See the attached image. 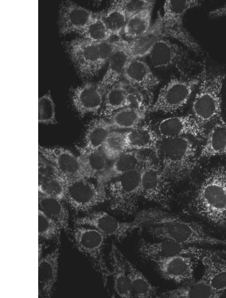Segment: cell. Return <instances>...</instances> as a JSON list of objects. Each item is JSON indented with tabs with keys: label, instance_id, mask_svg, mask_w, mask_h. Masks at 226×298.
<instances>
[{
	"label": "cell",
	"instance_id": "35",
	"mask_svg": "<svg viewBox=\"0 0 226 298\" xmlns=\"http://www.w3.org/2000/svg\"><path fill=\"white\" fill-rule=\"evenodd\" d=\"M112 130L108 119L98 118L93 119L86 130L83 147L89 150L100 149L105 139Z\"/></svg>",
	"mask_w": 226,
	"mask_h": 298
},
{
	"label": "cell",
	"instance_id": "22",
	"mask_svg": "<svg viewBox=\"0 0 226 298\" xmlns=\"http://www.w3.org/2000/svg\"><path fill=\"white\" fill-rule=\"evenodd\" d=\"M144 158L141 151H127L114 160L107 169L96 177L97 183L106 186L113 180L140 168Z\"/></svg>",
	"mask_w": 226,
	"mask_h": 298
},
{
	"label": "cell",
	"instance_id": "31",
	"mask_svg": "<svg viewBox=\"0 0 226 298\" xmlns=\"http://www.w3.org/2000/svg\"><path fill=\"white\" fill-rule=\"evenodd\" d=\"M38 205L39 209L55 221L68 237L71 230L69 214L62 200L39 192Z\"/></svg>",
	"mask_w": 226,
	"mask_h": 298
},
{
	"label": "cell",
	"instance_id": "5",
	"mask_svg": "<svg viewBox=\"0 0 226 298\" xmlns=\"http://www.w3.org/2000/svg\"><path fill=\"white\" fill-rule=\"evenodd\" d=\"M68 237L73 246L88 259L106 286L111 275L104 253L106 236L94 228L76 225Z\"/></svg>",
	"mask_w": 226,
	"mask_h": 298
},
{
	"label": "cell",
	"instance_id": "29",
	"mask_svg": "<svg viewBox=\"0 0 226 298\" xmlns=\"http://www.w3.org/2000/svg\"><path fill=\"white\" fill-rule=\"evenodd\" d=\"M163 35L161 15L158 18L150 29L143 35L130 41L124 40L131 59H140L150 54L152 49Z\"/></svg>",
	"mask_w": 226,
	"mask_h": 298
},
{
	"label": "cell",
	"instance_id": "14",
	"mask_svg": "<svg viewBox=\"0 0 226 298\" xmlns=\"http://www.w3.org/2000/svg\"><path fill=\"white\" fill-rule=\"evenodd\" d=\"M38 150L40 156L57 169L65 181L86 179L79 156H76L70 151L60 146L39 145Z\"/></svg>",
	"mask_w": 226,
	"mask_h": 298
},
{
	"label": "cell",
	"instance_id": "34",
	"mask_svg": "<svg viewBox=\"0 0 226 298\" xmlns=\"http://www.w3.org/2000/svg\"><path fill=\"white\" fill-rule=\"evenodd\" d=\"M78 150L86 179H96L109 166L108 160L101 149L89 150L83 147H78Z\"/></svg>",
	"mask_w": 226,
	"mask_h": 298
},
{
	"label": "cell",
	"instance_id": "45",
	"mask_svg": "<svg viewBox=\"0 0 226 298\" xmlns=\"http://www.w3.org/2000/svg\"><path fill=\"white\" fill-rule=\"evenodd\" d=\"M117 48L116 41L109 40L99 44V60L98 64V71L108 62L111 55Z\"/></svg>",
	"mask_w": 226,
	"mask_h": 298
},
{
	"label": "cell",
	"instance_id": "8",
	"mask_svg": "<svg viewBox=\"0 0 226 298\" xmlns=\"http://www.w3.org/2000/svg\"><path fill=\"white\" fill-rule=\"evenodd\" d=\"M141 176L142 196L164 209L169 208L173 196L172 182L164 175L160 164L145 156Z\"/></svg>",
	"mask_w": 226,
	"mask_h": 298
},
{
	"label": "cell",
	"instance_id": "12",
	"mask_svg": "<svg viewBox=\"0 0 226 298\" xmlns=\"http://www.w3.org/2000/svg\"><path fill=\"white\" fill-rule=\"evenodd\" d=\"M76 226H89L105 236H112L122 241L135 229L142 227L135 220L122 222L103 211L89 212L85 216L74 219Z\"/></svg>",
	"mask_w": 226,
	"mask_h": 298
},
{
	"label": "cell",
	"instance_id": "11",
	"mask_svg": "<svg viewBox=\"0 0 226 298\" xmlns=\"http://www.w3.org/2000/svg\"><path fill=\"white\" fill-rule=\"evenodd\" d=\"M99 44L84 38L65 41L64 48L78 76L88 81L99 72Z\"/></svg>",
	"mask_w": 226,
	"mask_h": 298
},
{
	"label": "cell",
	"instance_id": "32",
	"mask_svg": "<svg viewBox=\"0 0 226 298\" xmlns=\"http://www.w3.org/2000/svg\"><path fill=\"white\" fill-rule=\"evenodd\" d=\"M211 128L206 136L199 156L211 157L226 154V123L220 119Z\"/></svg>",
	"mask_w": 226,
	"mask_h": 298
},
{
	"label": "cell",
	"instance_id": "46",
	"mask_svg": "<svg viewBox=\"0 0 226 298\" xmlns=\"http://www.w3.org/2000/svg\"><path fill=\"white\" fill-rule=\"evenodd\" d=\"M209 16L211 18H216L226 16V4L223 6L210 11Z\"/></svg>",
	"mask_w": 226,
	"mask_h": 298
},
{
	"label": "cell",
	"instance_id": "3",
	"mask_svg": "<svg viewBox=\"0 0 226 298\" xmlns=\"http://www.w3.org/2000/svg\"><path fill=\"white\" fill-rule=\"evenodd\" d=\"M200 74L199 89L192 110L196 120L205 128L208 124L220 118L221 91L225 74L208 70L204 65Z\"/></svg>",
	"mask_w": 226,
	"mask_h": 298
},
{
	"label": "cell",
	"instance_id": "25",
	"mask_svg": "<svg viewBox=\"0 0 226 298\" xmlns=\"http://www.w3.org/2000/svg\"><path fill=\"white\" fill-rule=\"evenodd\" d=\"M123 78L141 92H151L160 82L147 64L140 59H131L124 70Z\"/></svg>",
	"mask_w": 226,
	"mask_h": 298
},
{
	"label": "cell",
	"instance_id": "20",
	"mask_svg": "<svg viewBox=\"0 0 226 298\" xmlns=\"http://www.w3.org/2000/svg\"><path fill=\"white\" fill-rule=\"evenodd\" d=\"M59 246L58 245L38 262V296L50 298L53 293L58 278Z\"/></svg>",
	"mask_w": 226,
	"mask_h": 298
},
{
	"label": "cell",
	"instance_id": "13",
	"mask_svg": "<svg viewBox=\"0 0 226 298\" xmlns=\"http://www.w3.org/2000/svg\"><path fill=\"white\" fill-rule=\"evenodd\" d=\"M97 13L69 0L62 1L59 6L57 24L61 36L72 33L82 34Z\"/></svg>",
	"mask_w": 226,
	"mask_h": 298
},
{
	"label": "cell",
	"instance_id": "18",
	"mask_svg": "<svg viewBox=\"0 0 226 298\" xmlns=\"http://www.w3.org/2000/svg\"><path fill=\"white\" fill-rule=\"evenodd\" d=\"M154 129L161 138L190 135L200 139L205 136V128L191 114L161 119L155 123Z\"/></svg>",
	"mask_w": 226,
	"mask_h": 298
},
{
	"label": "cell",
	"instance_id": "42",
	"mask_svg": "<svg viewBox=\"0 0 226 298\" xmlns=\"http://www.w3.org/2000/svg\"><path fill=\"white\" fill-rule=\"evenodd\" d=\"M62 230L60 226L53 219L38 210V236L45 240L60 244L61 233Z\"/></svg>",
	"mask_w": 226,
	"mask_h": 298
},
{
	"label": "cell",
	"instance_id": "24",
	"mask_svg": "<svg viewBox=\"0 0 226 298\" xmlns=\"http://www.w3.org/2000/svg\"><path fill=\"white\" fill-rule=\"evenodd\" d=\"M149 55L155 67L177 66L188 58L187 52L182 47L165 37L158 40Z\"/></svg>",
	"mask_w": 226,
	"mask_h": 298
},
{
	"label": "cell",
	"instance_id": "2",
	"mask_svg": "<svg viewBox=\"0 0 226 298\" xmlns=\"http://www.w3.org/2000/svg\"><path fill=\"white\" fill-rule=\"evenodd\" d=\"M158 156L164 175L171 182L185 179L197 165L196 146L186 136L161 138Z\"/></svg>",
	"mask_w": 226,
	"mask_h": 298
},
{
	"label": "cell",
	"instance_id": "23",
	"mask_svg": "<svg viewBox=\"0 0 226 298\" xmlns=\"http://www.w3.org/2000/svg\"><path fill=\"white\" fill-rule=\"evenodd\" d=\"M38 165L39 192L64 200L65 181L60 173L41 156Z\"/></svg>",
	"mask_w": 226,
	"mask_h": 298
},
{
	"label": "cell",
	"instance_id": "28",
	"mask_svg": "<svg viewBox=\"0 0 226 298\" xmlns=\"http://www.w3.org/2000/svg\"><path fill=\"white\" fill-rule=\"evenodd\" d=\"M126 145L128 150H150L158 156L161 138L154 128L148 124L125 131Z\"/></svg>",
	"mask_w": 226,
	"mask_h": 298
},
{
	"label": "cell",
	"instance_id": "27",
	"mask_svg": "<svg viewBox=\"0 0 226 298\" xmlns=\"http://www.w3.org/2000/svg\"><path fill=\"white\" fill-rule=\"evenodd\" d=\"M117 48L108 61L107 70L102 78L98 82L102 90L106 92L112 85L121 80L123 73L131 57L124 40H116Z\"/></svg>",
	"mask_w": 226,
	"mask_h": 298
},
{
	"label": "cell",
	"instance_id": "4",
	"mask_svg": "<svg viewBox=\"0 0 226 298\" xmlns=\"http://www.w3.org/2000/svg\"><path fill=\"white\" fill-rule=\"evenodd\" d=\"M141 167L120 176L107 184L110 208L123 215L135 214L142 197Z\"/></svg>",
	"mask_w": 226,
	"mask_h": 298
},
{
	"label": "cell",
	"instance_id": "16",
	"mask_svg": "<svg viewBox=\"0 0 226 298\" xmlns=\"http://www.w3.org/2000/svg\"><path fill=\"white\" fill-rule=\"evenodd\" d=\"M105 93L98 83L87 81L71 89L70 101L81 117L88 114H97L101 110Z\"/></svg>",
	"mask_w": 226,
	"mask_h": 298
},
{
	"label": "cell",
	"instance_id": "39",
	"mask_svg": "<svg viewBox=\"0 0 226 298\" xmlns=\"http://www.w3.org/2000/svg\"><path fill=\"white\" fill-rule=\"evenodd\" d=\"M101 150L110 161H113L127 151L125 131L112 130L103 142Z\"/></svg>",
	"mask_w": 226,
	"mask_h": 298
},
{
	"label": "cell",
	"instance_id": "19",
	"mask_svg": "<svg viewBox=\"0 0 226 298\" xmlns=\"http://www.w3.org/2000/svg\"><path fill=\"white\" fill-rule=\"evenodd\" d=\"M198 260H199L192 256L177 255L154 262L164 278L184 284L194 280V269Z\"/></svg>",
	"mask_w": 226,
	"mask_h": 298
},
{
	"label": "cell",
	"instance_id": "15",
	"mask_svg": "<svg viewBox=\"0 0 226 298\" xmlns=\"http://www.w3.org/2000/svg\"><path fill=\"white\" fill-rule=\"evenodd\" d=\"M159 242H150L143 238L138 244V250L145 259L153 262L165 258L177 255H190L199 260L208 249L189 246L170 239H163Z\"/></svg>",
	"mask_w": 226,
	"mask_h": 298
},
{
	"label": "cell",
	"instance_id": "26",
	"mask_svg": "<svg viewBox=\"0 0 226 298\" xmlns=\"http://www.w3.org/2000/svg\"><path fill=\"white\" fill-rule=\"evenodd\" d=\"M109 258L115 292L121 297H133L128 277V260L114 243L111 244Z\"/></svg>",
	"mask_w": 226,
	"mask_h": 298
},
{
	"label": "cell",
	"instance_id": "47",
	"mask_svg": "<svg viewBox=\"0 0 226 298\" xmlns=\"http://www.w3.org/2000/svg\"><path fill=\"white\" fill-rule=\"evenodd\" d=\"M221 244L222 245L224 248L223 249L217 251L220 253L226 255V240H222V242Z\"/></svg>",
	"mask_w": 226,
	"mask_h": 298
},
{
	"label": "cell",
	"instance_id": "40",
	"mask_svg": "<svg viewBox=\"0 0 226 298\" xmlns=\"http://www.w3.org/2000/svg\"><path fill=\"white\" fill-rule=\"evenodd\" d=\"M178 219L177 216L156 208L142 210L137 213L134 218L142 227L160 225Z\"/></svg>",
	"mask_w": 226,
	"mask_h": 298
},
{
	"label": "cell",
	"instance_id": "38",
	"mask_svg": "<svg viewBox=\"0 0 226 298\" xmlns=\"http://www.w3.org/2000/svg\"><path fill=\"white\" fill-rule=\"evenodd\" d=\"M103 18L112 36L119 37L123 34L128 18L117 1H113L107 9L103 12Z\"/></svg>",
	"mask_w": 226,
	"mask_h": 298
},
{
	"label": "cell",
	"instance_id": "10",
	"mask_svg": "<svg viewBox=\"0 0 226 298\" xmlns=\"http://www.w3.org/2000/svg\"><path fill=\"white\" fill-rule=\"evenodd\" d=\"M65 181L64 200L77 212H89L108 199L105 186L83 178Z\"/></svg>",
	"mask_w": 226,
	"mask_h": 298
},
{
	"label": "cell",
	"instance_id": "44",
	"mask_svg": "<svg viewBox=\"0 0 226 298\" xmlns=\"http://www.w3.org/2000/svg\"><path fill=\"white\" fill-rule=\"evenodd\" d=\"M117 2L126 14L128 19L143 10L153 8L155 3L153 1L148 0H123Z\"/></svg>",
	"mask_w": 226,
	"mask_h": 298
},
{
	"label": "cell",
	"instance_id": "6",
	"mask_svg": "<svg viewBox=\"0 0 226 298\" xmlns=\"http://www.w3.org/2000/svg\"><path fill=\"white\" fill-rule=\"evenodd\" d=\"M200 74L171 79L160 90L148 112L173 113L182 108L200 82Z\"/></svg>",
	"mask_w": 226,
	"mask_h": 298
},
{
	"label": "cell",
	"instance_id": "17",
	"mask_svg": "<svg viewBox=\"0 0 226 298\" xmlns=\"http://www.w3.org/2000/svg\"><path fill=\"white\" fill-rule=\"evenodd\" d=\"M144 103L141 92L121 80L106 91L100 114L108 118L121 109Z\"/></svg>",
	"mask_w": 226,
	"mask_h": 298
},
{
	"label": "cell",
	"instance_id": "37",
	"mask_svg": "<svg viewBox=\"0 0 226 298\" xmlns=\"http://www.w3.org/2000/svg\"><path fill=\"white\" fill-rule=\"evenodd\" d=\"M153 8L146 9L129 18L123 34L133 40L146 33L151 28Z\"/></svg>",
	"mask_w": 226,
	"mask_h": 298
},
{
	"label": "cell",
	"instance_id": "36",
	"mask_svg": "<svg viewBox=\"0 0 226 298\" xmlns=\"http://www.w3.org/2000/svg\"><path fill=\"white\" fill-rule=\"evenodd\" d=\"M128 277L133 297L151 298L158 296L157 288L143 273L127 260Z\"/></svg>",
	"mask_w": 226,
	"mask_h": 298
},
{
	"label": "cell",
	"instance_id": "21",
	"mask_svg": "<svg viewBox=\"0 0 226 298\" xmlns=\"http://www.w3.org/2000/svg\"><path fill=\"white\" fill-rule=\"evenodd\" d=\"M200 260L204 267L202 279L217 292L226 291V258L217 251L208 250Z\"/></svg>",
	"mask_w": 226,
	"mask_h": 298
},
{
	"label": "cell",
	"instance_id": "43",
	"mask_svg": "<svg viewBox=\"0 0 226 298\" xmlns=\"http://www.w3.org/2000/svg\"><path fill=\"white\" fill-rule=\"evenodd\" d=\"M38 122L46 125L56 124L55 106L50 92L38 100Z\"/></svg>",
	"mask_w": 226,
	"mask_h": 298
},
{
	"label": "cell",
	"instance_id": "9",
	"mask_svg": "<svg viewBox=\"0 0 226 298\" xmlns=\"http://www.w3.org/2000/svg\"><path fill=\"white\" fill-rule=\"evenodd\" d=\"M148 231L156 238L170 239L187 245L192 244H221L222 241V240L209 235L199 223L179 219L162 225L150 227Z\"/></svg>",
	"mask_w": 226,
	"mask_h": 298
},
{
	"label": "cell",
	"instance_id": "30",
	"mask_svg": "<svg viewBox=\"0 0 226 298\" xmlns=\"http://www.w3.org/2000/svg\"><path fill=\"white\" fill-rule=\"evenodd\" d=\"M148 108L145 103L128 106L116 111L107 119L113 130H129L141 124L146 118Z\"/></svg>",
	"mask_w": 226,
	"mask_h": 298
},
{
	"label": "cell",
	"instance_id": "33",
	"mask_svg": "<svg viewBox=\"0 0 226 298\" xmlns=\"http://www.w3.org/2000/svg\"><path fill=\"white\" fill-rule=\"evenodd\" d=\"M222 294L213 290L203 279L194 280L174 289L160 293L159 297H219Z\"/></svg>",
	"mask_w": 226,
	"mask_h": 298
},
{
	"label": "cell",
	"instance_id": "1",
	"mask_svg": "<svg viewBox=\"0 0 226 298\" xmlns=\"http://www.w3.org/2000/svg\"><path fill=\"white\" fill-rule=\"evenodd\" d=\"M190 206L195 214L226 229V166H216L206 173Z\"/></svg>",
	"mask_w": 226,
	"mask_h": 298
},
{
	"label": "cell",
	"instance_id": "7",
	"mask_svg": "<svg viewBox=\"0 0 226 298\" xmlns=\"http://www.w3.org/2000/svg\"><path fill=\"white\" fill-rule=\"evenodd\" d=\"M201 5L199 1H166L161 23L164 37L175 39L191 50L198 53L200 46L183 26V18L188 10Z\"/></svg>",
	"mask_w": 226,
	"mask_h": 298
},
{
	"label": "cell",
	"instance_id": "41",
	"mask_svg": "<svg viewBox=\"0 0 226 298\" xmlns=\"http://www.w3.org/2000/svg\"><path fill=\"white\" fill-rule=\"evenodd\" d=\"M81 35L83 38L94 43H101L109 40V33L103 18V12L97 13Z\"/></svg>",
	"mask_w": 226,
	"mask_h": 298
}]
</instances>
